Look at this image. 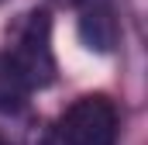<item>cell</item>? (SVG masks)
Listing matches in <instances>:
<instances>
[{"label": "cell", "mask_w": 148, "mask_h": 145, "mask_svg": "<svg viewBox=\"0 0 148 145\" xmlns=\"http://www.w3.org/2000/svg\"><path fill=\"white\" fill-rule=\"evenodd\" d=\"M14 66L24 72V79L31 83V90H45L55 83L59 62H55V48H52V10L38 7L28 10L14 21L10 28V45L3 48Z\"/></svg>", "instance_id": "6da1fadb"}, {"label": "cell", "mask_w": 148, "mask_h": 145, "mask_svg": "<svg viewBox=\"0 0 148 145\" xmlns=\"http://www.w3.org/2000/svg\"><path fill=\"white\" fill-rule=\"evenodd\" d=\"M55 138L59 145H117L121 110L107 93H83L62 110Z\"/></svg>", "instance_id": "7a4b0ae2"}, {"label": "cell", "mask_w": 148, "mask_h": 145, "mask_svg": "<svg viewBox=\"0 0 148 145\" xmlns=\"http://www.w3.org/2000/svg\"><path fill=\"white\" fill-rule=\"evenodd\" d=\"M76 31L90 52L110 55L121 41V21L114 10V0H83L79 17H76Z\"/></svg>", "instance_id": "3957f363"}, {"label": "cell", "mask_w": 148, "mask_h": 145, "mask_svg": "<svg viewBox=\"0 0 148 145\" xmlns=\"http://www.w3.org/2000/svg\"><path fill=\"white\" fill-rule=\"evenodd\" d=\"M31 83L24 79V72L14 66V59L7 52H0V114H17L31 97Z\"/></svg>", "instance_id": "277c9868"}, {"label": "cell", "mask_w": 148, "mask_h": 145, "mask_svg": "<svg viewBox=\"0 0 148 145\" xmlns=\"http://www.w3.org/2000/svg\"><path fill=\"white\" fill-rule=\"evenodd\" d=\"M45 3H52V7H79L83 0H45Z\"/></svg>", "instance_id": "5b68a950"}, {"label": "cell", "mask_w": 148, "mask_h": 145, "mask_svg": "<svg viewBox=\"0 0 148 145\" xmlns=\"http://www.w3.org/2000/svg\"><path fill=\"white\" fill-rule=\"evenodd\" d=\"M0 145H17V142H10V138H7V135H0Z\"/></svg>", "instance_id": "8992f818"}, {"label": "cell", "mask_w": 148, "mask_h": 145, "mask_svg": "<svg viewBox=\"0 0 148 145\" xmlns=\"http://www.w3.org/2000/svg\"><path fill=\"white\" fill-rule=\"evenodd\" d=\"M0 3H3V0H0Z\"/></svg>", "instance_id": "52a82bcc"}]
</instances>
